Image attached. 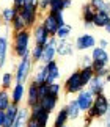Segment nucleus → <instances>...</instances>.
<instances>
[{"mask_svg": "<svg viewBox=\"0 0 110 127\" xmlns=\"http://www.w3.org/2000/svg\"><path fill=\"white\" fill-rule=\"evenodd\" d=\"M30 41H32V33L28 30L13 32V52L17 58H24L30 55Z\"/></svg>", "mask_w": 110, "mask_h": 127, "instance_id": "obj_1", "label": "nucleus"}, {"mask_svg": "<svg viewBox=\"0 0 110 127\" xmlns=\"http://www.w3.org/2000/svg\"><path fill=\"white\" fill-rule=\"evenodd\" d=\"M109 107H110V97L106 94V93L96 94L91 108L87 111V116H90L91 119H102L104 116L107 115Z\"/></svg>", "mask_w": 110, "mask_h": 127, "instance_id": "obj_2", "label": "nucleus"}, {"mask_svg": "<svg viewBox=\"0 0 110 127\" xmlns=\"http://www.w3.org/2000/svg\"><path fill=\"white\" fill-rule=\"evenodd\" d=\"M43 25L46 27V30L49 32L51 36H55L58 32V28L64 25V17H63V11H49L43 19Z\"/></svg>", "mask_w": 110, "mask_h": 127, "instance_id": "obj_3", "label": "nucleus"}, {"mask_svg": "<svg viewBox=\"0 0 110 127\" xmlns=\"http://www.w3.org/2000/svg\"><path fill=\"white\" fill-rule=\"evenodd\" d=\"M32 67H33V60L32 57L27 55L21 58V61L17 63L16 66V82H19V83H25L27 79L30 77V74H32Z\"/></svg>", "mask_w": 110, "mask_h": 127, "instance_id": "obj_4", "label": "nucleus"}, {"mask_svg": "<svg viewBox=\"0 0 110 127\" xmlns=\"http://www.w3.org/2000/svg\"><path fill=\"white\" fill-rule=\"evenodd\" d=\"M83 88H85V83L82 80L80 69L74 71L66 79V82H64V91H66L68 94H77V93H80Z\"/></svg>", "mask_w": 110, "mask_h": 127, "instance_id": "obj_5", "label": "nucleus"}, {"mask_svg": "<svg viewBox=\"0 0 110 127\" xmlns=\"http://www.w3.org/2000/svg\"><path fill=\"white\" fill-rule=\"evenodd\" d=\"M57 36H51V39L47 41V44L44 46V52H43V58H41V63L43 64H49L51 61L55 60L57 57Z\"/></svg>", "mask_w": 110, "mask_h": 127, "instance_id": "obj_6", "label": "nucleus"}, {"mask_svg": "<svg viewBox=\"0 0 110 127\" xmlns=\"http://www.w3.org/2000/svg\"><path fill=\"white\" fill-rule=\"evenodd\" d=\"M32 38L36 46H46L47 41L51 39V35H49V32L46 30V27L43 25V24H36V25L33 27V32H32Z\"/></svg>", "mask_w": 110, "mask_h": 127, "instance_id": "obj_7", "label": "nucleus"}, {"mask_svg": "<svg viewBox=\"0 0 110 127\" xmlns=\"http://www.w3.org/2000/svg\"><path fill=\"white\" fill-rule=\"evenodd\" d=\"M96 38H94L91 33H83V35L77 36L76 41H74V46H76L77 50H88V49L96 47Z\"/></svg>", "mask_w": 110, "mask_h": 127, "instance_id": "obj_8", "label": "nucleus"}, {"mask_svg": "<svg viewBox=\"0 0 110 127\" xmlns=\"http://www.w3.org/2000/svg\"><path fill=\"white\" fill-rule=\"evenodd\" d=\"M38 9H39V5H25V6H22L21 9H19V14L25 19L28 27L35 25L36 17H38Z\"/></svg>", "mask_w": 110, "mask_h": 127, "instance_id": "obj_9", "label": "nucleus"}, {"mask_svg": "<svg viewBox=\"0 0 110 127\" xmlns=\"http://www.w3.org/2000/svg\"><path fill=\"white\" fill-rule=\"evenodd\" d=\"M76 99H77V102H79V107H80V110L87 113V111L91 108V105H93L94 94L88 90V88H87V90L83 88L80 93H77V97H76Z\"/></svg>", "mask_w": 110, "mask_h": 127, "instance_id": "obj_10", "label": "nucleus"}, {"mask_svg": "<svg viewBox=\"0 0 110 127\" xmlns=\"http://www.w3.org/2000/svg\"><path fill=\"white\" fill-rule=\"evenodd\" d=\"M107 80H106V77H102V75H94L91 80H90V83L87 85L88 86V90L93 93L94 96L96 94H101V93H106V88H107Z\"/></svg>", "mask_w": 110, "mask_h": 127, "instance_id": "obj_11", "label": "nucleus"}, {"mask_svg": "<svg viewBox=\"0 0 110 127\" xmlns=\"http://www.w3.org/2000/svg\"><path fill=\"white\" fill-rule=\"evenodd\" d=\"M76 46L69 39H58L57 42V55L58 57H71L74 55Z\"/></svg>", "mask_w": 110, "mask_h": 127, "instance_id": "obj_12", "label": "nucleus"}, {"mask_svg": "<svg viewBox=\"0 0 110 127\" xmlns=\"http://www.w3.org/2000/svg\"><path fill=\"white\" fill-rule=\"evenodd\" d=\"M94 14H96V9L91 3H85L83 8H82V21H83V27L85 28H91L93 25V19H94Z\"/></svg>", "mask_w": 110, "mask_h": 127, "instance_id": "obj_13", "label": "nucleus"}, {"mask_svg": "<svg viewBox=\"0 0 110 127\" xmlns=\"http://www.w3.org/2000/svg\"><path fill=\"white\" fill-rule=\"evenodd\" d=\"M30 113H32V118L38 119L39 123H43V124H46V126H47L49 118H51V113H49V111H46L39 104L33 105V107H30Z\"/></svg>", "mask_w": 110, "mask_h": 127, "instance_id": "obj_14", "label": "nucleus"}, {"mask_svg": "<svg viewBox=\"0 0 110 127\" xmlns=\"http://www.w3.org/2000/svg\"><path fill=\"white\" fill-rule=\"evenodd\" d=\"M19 108H21V107H19L17 104L11 102V105H9L6 110H5L6 118H5L3 127H13V126H14V123H16V118H17V113H19Z\"/></svg>", "mask_w": 110, "mask_h": 127, "instance_id": "obj_15", "label": "nucleus"}, {"mask_svg": "<svg viewBox=\"0 0 110 127\" xmlns=\"http://www.w3.org/2000/svg\"><path fill=\"white\" fill-rule=\"evenodd\" d=\"M47 77H49V72H47V64H38L35 67V72H33V82L38 85H43V83H47Z\"/></svg>", "mask_w": 110, "mask_h": 127, "instance_id": "obj_16", "label": "nucleus"}, {"mask_svg": "<svg viewBox=\"0 0 110 127\" xmlns=\"http://www.w3.org/2000/svg\"><path fill=\"white\" fill-rule=\"evenodd\" d=\"M38 83L32 80L27 88V107H33L39 102V94H38Z\"/></svg>", "mask_w": 110, "mask_h": 127, "instance_id": "obj_17", "label": "nucleus"}, {"mask_svg": "<svg viewBox=\"0 0 110 127\" xmlns=\"http://www.w3.org/2000/svg\"><path fill=\"white\" fill-rule=\"evenodd\" d=\"M91 58H93V61H101V63H109L110 64V55H109L107 49H102L99 46L91 49Z\"/></svg>", "mask_w": 110, "mask_h": 127, "instance_id": "obj_18", "label": "nucleus"}, {"mask_svg": "<svg viewBox=\"0 0 110 127\" xmlns=\"http://www.w3.org/2000/svg\"><path fill=\"white\" fill-rule=\"evenodd\" d=\"M8 58V35L0 33V69L6 64Z\"/></svg>", "mask_w": 110, "mask_h": 127, "instance_id": "obj_19", "label": "nucleus"}, {"mask_svg": "<svg viewBox=\"0 0 110 127\" xmlns=\"http://www.w3.org/2000/svg\"><path fill=\"white\" fill-rule=\"evenodd\" d=\"M39 105L43 107L46 111H49V113H52V111L57 108V104H58V97L57 96H52V94H49L46 97H43V99H39L38 102Z\"/></svg>", "mask_w": 110, "mask_h": 127, "instance_id": "obj_20", "label": "nucleus"}, {"mask_svg": "<svg viewBox=\"0 0 110 127\" xmlns=\"http://www.w3.org/2000/svg\"><path fill=\"white\" fill-rule=\"evenodd\" d=\"M24 96H25V85L24 83H19V82H16V85H14V88L11 90V100L14 102V104H21Z\"/></svg>", "mask_w": 110, "mask_h": 127, "instance_id": "obj_21", "label": "nucleus"}, {"mask_svg": "<svg viewBox=\"0 0 110 127\" xmlns=\"http://www.w3.org/2000/svg\"><path fill=\"white\" fill-rule=\"evenodd\" d=\"M66 110H68V115H69V119H79L80 118V113H82V110H80V107H79V102L77 99H71L68 102L66 105Z\"/></svg>", "mask_w": 110, "mask_h": 127, "instance_id": "obj_22", "label": "nucleus"}, {"mask_svg": "<svg viewBox=\"0 0 110 127\" xmlns=\"http://www.w3.org/2000/svg\"><path fill=\"white\" fill-rule=\"evenodd\" d=\"M109 24H110V13L96 11L94 19H93V25L94 27H99V28H104L106 25H109Z\"/></svg>", "mask_w": 110, "mask_h": 127, "instance_id": "obj_23", "label": "nucleus"}, {"mask_svg": "<svg viewBox=\"0 0 110 127\" xmlns=\"http://www.w3.org/2000/svg\"><path fill=\"white\" fill-rule=\"evenodd\" d=\"M47 72H49L47 83H55V82L60 79V67H58V63L55 60L47 64Z\"/></svg>", "mask_w": 110, "mask_h": 127, "instance_id": "obj_24", "label": "nucleus"}, {"mask_svg": "<svg viewBox=\"0 0 110 127\" xmlns=\"http://www.w3.org/2000/svg\"><path fill=\"white\" fill-rule=\"evenodd\" d=\"M17 13H19V9L14 8V6H11V8H5L3 11H2V14H0V19H2L3 24H8V25H11L13 21H14V17L17 16Z\"/></svg>", "mask_w": 110, "mask_h": 127, "instance_id": "obj_25", "label": "nucleus"}, {"mask_svg": "<svg viewBox=\"0 0 110 127\" xmlns=\"http://www.w3.org/2000/svg\"><path fill=\"white\" fill-rule=\"evenodd\" d=\"M69 121V115H68V110L66 107L60 108V111L55 116V121H54V127H61V126H66V123Z\"/></svg>", "mask_w": 110, "mask_h": 127, "instance_id": "obj_26", "label": "nucleus"}, {"mask_svg": "<svg viewBox=\"0 0 110 127\" xmlns=\"http://www.w3.org/2000/svg\"><path fill=\"white\" fill-rule=\"evenodd\" d=\"M93 69H94V75L106 77L110 72V64L109 63H101V61H93Z\"/></svg>", "mask_w": 110, "mask_h": 127, "instance_id": "obj_27", "label": "nucleus"}, {"mask_svg": "<svg viewBox=\"0 0 110 127\" xmlns=\"http://www.w3.org/2000/svg\"><path fill=\"white\" fill-rule=\"evenodd\" d=\"M11 30L13 32H21V30H28V25L25 22V19H24L21 14L17 13V16L14 17V21L11 24Z\"/></svg>", "mask_w": 110, "mask_h": 127, "instance_id": "obj_28", "label": "nucleus"}, {"mask_svg": "<svg viewBox=\"0 0 110 127\" xmlns=\"http://www.w3.org/2000/svg\"><path fill=\"white\" fill-rule=\"evenodd\" d=\"M11 94L8 93V90L2 88L0 90V110H6L9 105H11Z\"/></svg>", "mask_w": 110, "mask_h": 127, "instance_id": "obj_29", "label": "nucleus"}, {"mask_svg": "<svg viewBox=\"0 0 110 127\" xmlns=\"http://www.w3.org/2000/svg\"><path fill=\"white\" fill-rule=\"evenodd\" d=\"M90 3L94 6L96 11L110 13V2H109V0H90Z\"/></svg>", "mask_w": 110, "mask_h": 127, "instance_id": "obj_30", "label": "nucleus"}, {"mask_svg": "<svg viewBox=\"0 0 110 127\" xmlns=\"http://www.w3.org/2000/svg\"><path fill=\"white\" fill-rule=\"evenodd\" d=\"M80 75H82V80H83V83L85 86H87L90 83V80L94 77V69H93V66H87V67H80Z\"/></svg>", "mask_w": 110, "mask_h": 127, "instance_id": "obj_31", "label": "nucleus"}, {"mask_svg": "<svg viewBox=\"0 0 110 127\" xmlns=\"http://www.w3.org/2000/svg\"><path fill=\"white\" fill-rule=\"evenodd\" d=\"M43 52H44V47L43 46H36V44H35L33 49H32V52H30V57H32L33 63H41Z\"/></svg>", "mask_w": 110, "mask_h": 127, "instance_id": "obj_32", "label": "nucleus"}, {"mask_svg": "<svg viewBox=\"0 0 110 127\" xmlns=\"http://www.w3.org/2000/svg\"><path fill=\"white\" fill-rule=\"evenodd\" d=\"M71 32H72V27L71 25H68V24H64V25H61L58 28V32H57V39H68L69 35H71Z\"/></svg>", "mask_w": 110, "mask_h": 127, "instance_id": "obj_33", "label": "nucleus"}, {"mask_svg": "<svg viewBox=\"0 0 110 127\" xmlns=\"http://www.w3.org/2000/svg\"><path fill=\"white\" fill-rule=\"evenodd\" d=\"M13 74L11 72H5V74L2 75V88H5V90H8V88L13 86Z\"/></svg>", "mask_w": 110, "mask_h": 127, "instance_id": "obj_34", "label": "nucleus"}, {"mask_svg": "<svg viewBox=\"0 0 110 127\" xmlns=\"http://www.w3.org/2000/svg\"><path fill=\"white\" fill-rule=\"evenodd\" d=\"M11 2H13V6L17 9H21L25 5H39V0H11Z\"/></svg>", "mask_w": 110, "mask_h": 127, "instance_id": "obj_35", "label": "nucleus"}, {"mask_svg": "<svg viewBox=\"0 0 110 127\" xmlns=\"http://www.w3.org/2000/svg\"><path fill=\"white\" fill-rule=\"evenodd\" d=\"M38 94H39V99H43V97H46L51 94V85L49 83H43L38 86Z\"/></svg>", "mask_w": 110, "mask_h": 127, "instance_id": "obj_36", "label": "nucleus"}, {"mask_svg": "<svg viewBox=\"0 0 110 127\" xmlns=\"http://www.w3.org/2000/svg\"><path fill=\"white\" fill-rule=\"evenodd\" d=\"M49 11H64V0H52Z\"/></svg>", "mask_w": 110, "mask_h": 127, "instance_id": "obj_37", "label": "nucleus"}, {"mask_svg": "<svg viewBox=\"0 0 110 127\" xmlns=\"http://www.w3.org/2000/svg\"><path fill=\"white\" fill-rule=\"evenodd\" d=\"M49 85H51V94L58 97L60 96V91H61V86H60L57 82H55V83H49Z\"/></svg>", "mask_w": 110, "mask_h": 127, "instance_id": "obj_38", "label": "nucleus"}, {"mask_svg": "<svg viewBox=\"0 0 110 127\" xmlns=\"http://www.w3.org/2000/svg\"><path fill=\"white\" fill-rule=\"evenodd\" d=\"M27 127H47L46 124H43V123H39L38 119H35L30 116V119H28V123H27Z\"/></svg>", "mask_w": 110, "mask_h": 127, "instance_id": "obj_39", "label": "nucleus"}, {"mask_svg": "<svg viewBox=\"0 0 110 127\" xmlns=\"http://www.w3.org/2000/svg\"><path fill=\"white\" fill-rule=\"evenodd\" d=\"M80 61H82V67H87V66H93V58H91V55H83Z\"/></svg>", "mask_w": 110, "mask_h": 127, "instance_id": "obj_40", "label": "nucleus"}, {"mask_svg": "<svg viewBox=\"0 0 110 127\" xmlns=\"http://www.w3.org/2000/svg\"><path fill=\"white\" fill-rule=\"evenodd\" d=\"M51 2L52 0H39V9H41V11L51 9Z\"/></svg>", "mask_w": 110, "mask_h": 127, "instance_id": "obj_41", "label": "nucleus"}, {"mask_svg": "<svg viewBox=\"0 0 110 127\" xmlns=\"http://www.w3.org/2000/svg\"><path fill=\"white\" fill-rule=\"evenodd\" d=\"M110 97V96H109ZM104 127H110V107H109V111H107V115L104 116Z\"/></svg>", "mask_w": 110, "mask_h": 127, "instance_id": "obj_42", "label": "nucleus"}, {"mask_svg": "<svg viewBox=\"0 0 110 127\" xmlns=\"http://www.w3.org/2000/svg\"><path fill=\"white\" fill-rule=\"evenodd\" d=\"M98 44H99V47H102V49H107L109 47V41L106 39V38H101V39L98 41Z\"/></svg>", "mask_w": 110, "mask_h": 127, "instance_id": "obj_43", "label": "nucleus"}, {"mask_svg": "<svg viewBox=\"0 0 110 127\" xmlns=\"http://www.w3.org/2000/svg\"><path fill=\"white\" fill-rule=\"evenodd\" d=\"M5 118H6V113H5V110H0V127H3V124H5Z\"/></svg>", "mask_w": 110, "mask_h": 127, "instance_id": "obj_44", "label": "nucleus"}, {"mask_svg": "<svg viewBox=\"0 0 110 127\" xmlns=\"http://www.w3.org/2000/svg\"><path fill=\"white\" fill-rule=\"evenodd\" d=\"M71 5H72V0H64V9L71 8Z\"/></svg>", "mask_w": 110, "mask_h": 127, "instance_id": "obj_45", "label": "nucleus"}, {"mask_svg": "<svg viewBox=\"0 0 110 127\" xmlns=\"http://www.w3.org/2000/svg\"><path fill=\"white\" fill-rule=\"evenodd\" d=\"M104 28H106V32H107L109 35H110V24H109V25H106V27H104Z\"/></svg>", "mask_w": 110, "mask_h": 127, "instance_id": "obj_46", "label": "nucleus"}, {"mask_svg": "<svg viewBox=\"0 0 110 127\" xmlns=\"http://www.w3.org/2000/svg\"><path fill=\"white\" fill-rule=\"evenodd\" d=\"M106 80H107V83H110V72H109V74L106 75Z\"/></svg>", "mask_w": 110, "mask_h": 127, "instance_id": "obj_47", "label": "nucleus"}, {"mask_svg": "<svg viewBox=\"0 0 110 127\" xmlns=\"http://www.w3.org/2000/svg\"><path fill=\"white\" fill-rule=\"evenodd\" d=\"M2 24H3V22H2V19H0V33H2V27H3Z\"/></svg>", "mask_w": 110, "mask_h": 127, "instance_id": "obj_48", "label": "nucleus"}, {"mask_svg": "<svg viewBox=\"0 0 110 127\" xmlns=\"http://www.w3.org/2000/svg\"><path fill=\"white\" fill-rule=\"evenodd\" d=\"M61 127H69V126H61Z\"/></svg>", "mask_w": 110, "mask_h": 127, "instance_id": "obj_49", "label": "nucleus"}]
</instances>
